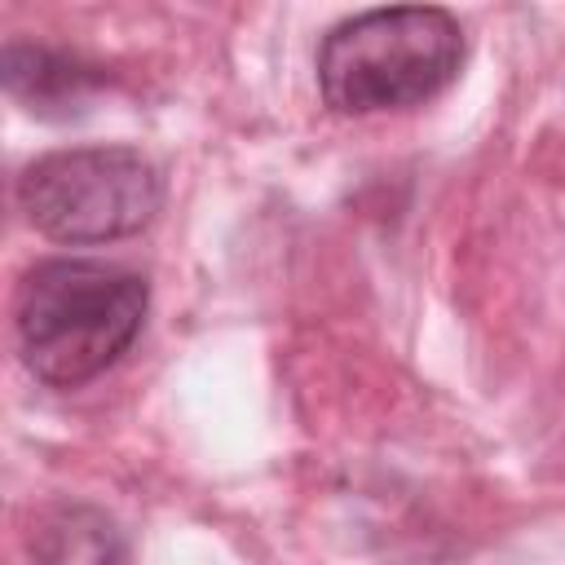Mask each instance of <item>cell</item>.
Instances as JSON below:
<instances>
[{"label": "cell", "instance_id": "5", "mask_svg": "<svg viewBox=\"0 0 565 565\" xmlns=\"http://www.w3.org/2000/svg\"><path fill=\"white\" fill-rule=\"evenodd\" d=\"M97 84L93 66H79L66 53L35 49V44H9L4 49V88L26 102L31 110L84 102V93Z\"/></svg>", "mask_w": 565, "mask_h": 565}, {"label": "cell", "instance_id": "4", "mask_svg": "<svg viewBox=\"0 0 565 565\" xmlns=\"http://www.w3.org/2000/svg\"><path fill=\"white\" fill-rule=\"evenodd\" d=\"M31 565H124L119 525L93 503H53L31 525Z\"/></svg>", "mask_w": 565, "mask_h": 565}, {"label": "cell", "instance_id": "2", "mask_svg": "<svg viewBox=\"0 0 565 565\" xmlns=\"http://www.w3.org/2000/svg\"><path fill=\"white\" fill-rule=\"evenodd\" d=\"M463 62V31L437 4L366 9L318 44V93L335 115L411 110L437 97Z\"/></svg>", "mask_w": 565, "mask_h": 565}, {"label": "cell", "instance_id": "3", "mask_svg": "<svg viewBox=\"0 0 565 565\" xmlns=\"http://www.w3.org/2000/svg\"><path fill=\"white\" fill-rule=\"evenodd\" d=\"M163 203L159 168L132 146H66L18 177L26 225L53 243H115L141 234Z\"/></svg>", "mask_w": 565, "mask_h": 565}, {"label": "cell", "instance_id": "1", "mask_svg": "<svg viewBox=\"0 0 565 565\" xmlns=\"http://www.w3.org/2000/svg\"><path fill=\"white\" fill-rule=\"evenodd\" d=\"M146 309L150 287L137 269L93 256L35 260L13 296L18 358L49 388H79L132 349Z\"/></svg>", "mask_w": 565, "mask_h": 565}]
</instances>
